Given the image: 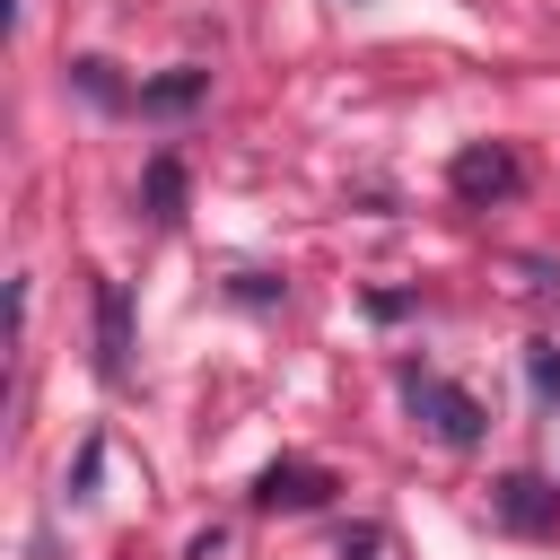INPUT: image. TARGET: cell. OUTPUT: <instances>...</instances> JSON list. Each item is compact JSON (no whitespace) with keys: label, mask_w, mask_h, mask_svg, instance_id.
<instances>
[{"label":"cell","mask_w":560,"mask_h":560,"mask_svg":"<svg viewBox=\"0 0 560 560\" xmlns=\"http://www.w3.org/2000/svg\"><path fill=\"white\" fill-rule=\"evenodd\" d=\"M402 402H411V420H420L438 446H481V429H490V411H481L464 385L429 376V368H402Z\"/></svg>","instance_id":"6da1fadb"},{"label":"cell","mask_w":560,"mask_h":560,"mask_svg":"<svg viewBox=\"0 0 560 560\" xmlns=\"http://www.w3.org/2000/svg\"><path fill=\"white\" fill-rule=\"evenodd\" d=\"M446 184H455V201H516L525 192V158L499 149V140H472V149H455Z\"/></svg>","instance_id":"7a4b0ae2"},{"label":"cell","mask_w":560,"mask_h":560,"mask_svg":"<svg viewBox=\"0 0 560 560\" xmlns=\"http://www.w3.org/2000/svg\"><path fill=\"white\" fill-rule=\"evenodd\" d=\"M324 499H332V472L306 455H280L254 472V508H324Z\"/></svg>","instance_id":"3957f363"},{"label":"cell","mask_w":560,"mask_h":560,"mask_svg":"<svg viewBox=\"0 0 560 560\" xmlns=\"http://www.w3.org/2000/svg\"><path fill=\"white\" fill-rule=\"evenodd\" d=\"M490 508H499V525H516V534H551V525H560V490H551L542 472H508V481L490 490Z\"/></svg>","instance_id":"277c9868"},{"label":"cell","mask_w":560,"mask_h":560,"mask_svg":"<svg viewBox=\"0 0 560 560\" xmlns=\"http://www.w3.org/2000/svg\"><path fill=\"white\" fill-rule=\"evenodd\" d=\"M96 368L114 385L131 376V298H122V280H96Z\"/></svg>","instance_id":"5b68a950"},{"label":"cell","mask_w":560,"mask_h":560,"mask_svg":"<svg viewBox=\"0 0 560 560\" xmlns=\"http://www.w3.org/2000/svg\"><path fill=\"white\" fill-rule=\"evenodd\" d=\"M140 210H149L158 228L184 219V166H175V158H149V166H140Z\"/></svg>","instance_id":"8992f818"},{"label":"cell","mask_w":560,"mask_h":560,"mask_svg":"<svg viewBox=\"0 0 560 560\" xmlns=\"http://www.w3.org/2000/svg\"><path fill=\"white\" fill-rule=\"evenodd\" d=\"M201 96H210V70H166V79H149L131 105H140V114H184V105H201Z\"/></svg>","instance_id":"52a82bcc"},{"label":"cell","mask_w":560,"mask_h":560,"mask_svg":"<svg viewBox=\"0 0 560 560\" xmlns=\"http://www.w3.org/2000/svg\"><path fill=\"white\" fill-rule=\"evenodd\" d=\"M525 376H534V402H560V350H551V341L525 350Z\"/></svg>","instance_id":"ba28073f"},{"label":"cell","mask_w":560,"mask_h":560,"mask_svg":"<svg viewBox=\"0 0 560 560\" xmlns=\"http://www.w3.org/2000/svg\"><path fill=\"white\" fill-rule=\"evenodd\" d=\"M70 79H79L96 105H122V88H114V61H70Z\"/></svg>","instance_id":"9c48e42d"}]
</instances>
